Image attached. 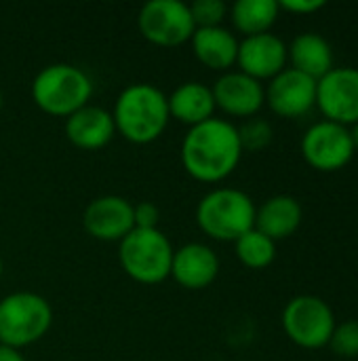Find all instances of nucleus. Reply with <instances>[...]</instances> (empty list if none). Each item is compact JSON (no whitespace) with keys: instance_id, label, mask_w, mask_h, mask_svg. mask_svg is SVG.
<instances>
[{"instance_id":"f257e3e1","label":"nucleus","mask_w":358,"mask_h":361,"mask_svg":"<svg viewBox=\"0 0 358 361\" xmlns=\"http://www.w3.org/2000/svg\"><path fill=\"white\" fill-rule=\"evenodd\" d=\"M181 165L198 182H224L241 163L243 146L238 129L224 118H209L190 127L181 142Z\"/></svg>"},{"instance_id":"f03ea898","label":"nucleus","mask_w":358,"mask_h":361,"mask_svg":"<svg viewBox=\"0 0 358 361\" xmlns=\"http://www.w3.org/2000/svg\"><path fill=\"white\" fill-rule=\"evenodd\" d=\"M116 131L133 144H150L162 135L169 125L167 95L148 82H135L120 91L114 112Z\"/></svg>"},{"instance_id":"7ed1b4c3","label":"nucleus","mask_w":358,"mask_h":361,"mask_svg":"<svg viewBox=\"0 0 358 361\" xmlns=\"http://www.w3.org/2000/svg\"><path fill=\"white\" fill-rule=\"evenodd\" d=\"M93 82L80 68L72 63H51L42 68L32 80L34 104L51 114L68 118L76 110L89 106Z\"/></svg>"},{"instance_id":"20e7f679","label":"nucleus","mask_w":358,"mask_h":361,"mask_svg":"<svg viewBox=\"0 0 358 361\" xmlns=\"http://www.w3.org/2000/svg\"><path fill=\"white\" fill-rule=\"evenodd\" d=\"M255 203L238 188H215L196 207L198 228L215 241H236L255 226Z\"/></svg>"},{"instance_id":"39448f33","label":"nucleus","mask_w":358,"mask_h":361,"mask_svg":"<svg viewBox=\"0 0 358 361\" xmlns=\"http://www.w3.org/2000/svg\"><path fill=\"white\" fill-rule=\"evenodd\" d=\"M173 254L175 250L162 231L133 228L120 241L118 260L133 281L154 286L171 275Z\"/></svg>"},{"instance_id":"423d86ee","label":"nucleus","mask_w":358,"mask_h":361,"mask_svg":"<svg viewBox=\"0 0 358 361\" xmlns=\"http://www.w3.org/2000/svg\"><path fill=\"white\" fill-rule=\"evenodd\" d=\"M53 324L51 305L34 292H15L0 300V345L23 349L38 343Z\"/></svg>"},{"instance_id":"0eeeda50","label":"nucleus","mask_w":358,"mask_h":361,"mask_svg":"<svg viewBox=\"0 0 358 361\" xmlns=\"http://www.w3.org/2000/svg\"><path fill=\"white\" fill-rule=\"evenodd\" d=\"M281 324L287 338L293 345L308 351L327 347L338 326L331 307L323 298L312 294H302L291 298L283 309Z\"/></svg>"},{"instance_id":"6e6552de","label":"nucleus","mask_w":358,"mask_h":361,"mask_svg":"<svg viewBox=\"0 0 358 361\" xmlns=\"http://www.w3.org/2000/svg\"><path fill=\"white\" fill-rule=\"evenodd\" d=\"M357 150L352 144L350 127L331 123V121H319L312 127L306 129L302 137V157L304 161L323 173L340 171L344 169L352 159Z\"/></svg>"},{"instance_id":"1a4fd4ad","label":"nucleus","mask_w":358,"mask_h":361,"mask_svg":"<svg viewBox=\"0 0 358 361\" xmlns=\"http://www.w3.org/2000/svg\"><path fill=\"white\" fill-rule=\"evenodd\" d=\"M139 32L158 47H179L188 42L196 30L190 6L181 0H150L137 17Z\"/></svg>"},{"instance_id":"9d476101","label":"nucleus","mask_w":358,"mask_h":361,"mask_svg":"<svg viewBox=\"0 0 358 361\" xmlns=\"http://www.w3.org/2000/svg\"><path fill=\"white\" fill-rule=\"evenodd\" d=\"M317 108L325 121L352 127L358 123V68L342 66L317 80Z\"/></svg>"},{"instance_id":"9b49d317","label":"nucleus","mask_w":358,"mask_h":361,"mask_svg":"<svg viewBox=\"0 0 358 361\" xmlns=\"http://www.w3.org/2000/svg\"><path fill=\"white\" fill-rule=\"evenodd\" d=\"M268 108L281 118H302L317 106V80L285 68L264 89Z\"/></svg>"},{"instance_id":"f8f14e48","label":"nucleus","mask_w":358,"mask_h":361,"mask_svg":"<svg viewBox=\"0 0 358 361\" xmlns=\"http://www.w3.org/2000/svg\"><path fill=\"white\" fill-rule=\"evenodd\" d=\"M289 61L287 44L272 32L247 36L238 42V72L255 78V80H272L279 76Z\"/></svg>"},{"instance_id":"ddd939ff","label":"nucleus","mask_w":358,"mask_h":361,"mask_svg":"<svg viewBox=\"0 0 358 361\" xmlns=\"http://www.w3.org/2000/svg\"><path fill=\"white\" fill-rule=\"evenodd\" d=\"M211 91L215 108L236 118H253L266 104L264 85L243 72H224Z\"/></svg>"},{"instance_id":"4468645a","label":"nucleus","mask_w":358,"mask_h":361,"mask_svg":"<svg viewBox=\"0 0 358 361\" xmlns=\"http://www.w3.org/2000/svg\"><path fill=\"white\" fill-rule=\"evenodd\" d=\"M84 231L97 241H122L133 228V205L116 195L91 201L82 216Z\"/></svg>"},{"instance_id":"2eb2a0df","label":"nucleus","mask_w":358,"mask_h":361,"mask_svg":"<svg viewBox=\"0 0 358 361\" xmlns=\"http://www.w3.org/2000/svg\"><path fill=\"white\" fill-rule=\"evenodd\" d=\"M219 273L217 254L205 243H188L175 250L171 262L173 279L186 290H205L209 288Z\"/></svg>"},{"instance_id":"dca6fc26","label":"nucleus","mask_w":358,"mask_h":361,"mask_svg":"<svg viewBox=\"0 0 358 361\" xmlns=\"http://www.w3.org/2000/svg\"><path fill=\"white\" fill-rule=\"evenodd\" d=\"M116 125L112 112L99 106H84L65 118V135L80 150H99L112 142Z\"/></svg>"},{"instance_id":"f3484780","label":"nucleus","mask_w":358,"mask_h":361,"mask_svg":"<svg viewBox=\"0 0 358 361\" xmlns=\"http://www.w3.org/2000/svg\"><path fill=\"white\" fill-rule=\"evenodd\" d=\"M304 212L302 205L295 197L291 195H276L270 197L268 201H264L257 209H255V226L260 233H264L268 239L283 241L287 237H291L300 224H302Z\"/></svg>"},{"instance_id":"a211bd4d","label":"nucleus","mask_w":358,"mask_h":361,"mask_svg":"<svg viewBox=\"0 0 358 361\" xmlns=\"http://www.w3.org/2000/svg\"><path fill=\"white\" fill-rule=\"evenodd\" d=\"M192 51L196 59L219 72H230L238 57V38L224 25L217 27H196L192 38Z\"/></svg>"},{"instance_id":"6ab92c4d","label":"nucleus","mask_w":358,"mask_h":361,"mask_svg":"<svg viewBox=\"0 0 358 361\" xmlns=\"http://www.w3.org/2000/svg\"><path fill=\"white\" fill-rule=\"evenodd\" d=\"M167 104H169V116L188 127H196L213 118L215 112V99L211 87L198 80L181 82L167 97Z\"/></svg>"},{"instance_id":"aec40b11","label":"nucleus","mask_w":358,"mask_h":361,"mask_svg":"<svg viewBox=\"0 0 358 361\" xmlns=\"http://www.w3.org/2000/svg\"><path fill=\"white\" fill-rule=\"evenodd\" d=\"M289 53V61L291 68L314 78L321 80L327 72H331L333 66V49L329 44V40L317 32H304L298 34L291 44L287 47Z\"/></svg>"},{"instance_id":"412c9836","label":"nucleus","mask_w":358,"mask_h":361,"mask_svg":"<svg viewBox=\"0 0 358 361\" xmlns=\"http://www.w3.org/2000/svg\"><path fill=\"white\" fill-rule=\"evenodd\" d=\"M279 13L281 8L276 0H236L230 6L232 25L245 38L270 32L279 19Z\"/></svg>"},{"instance_id":"4be33fe9","label":"nucleus","mask_w":358,"mask_h":361,"mask_svg":"<svg viewBox=\"0 0 358 361\" xmlns=\"http://www.w3.org/2000/svg\"><path fill=\"white\" fill-rule=\"evenodd\" d=\"M234 252H236V258L247 269L262 271L274 262L276 243L272 239H268L264 233H260L257 228H251L249 233H245L243 237H238L234 241Z\"/></svg>"},{"instance_id":"5701e85b","label":"nucleus","mask_w":358,"mask_h":361,"mask_svg":"<svg viewBox=\"0 0 358 361\" xmlns=\"http://www.w3.org/2000/svg\"><path fill=\"white\" fill-rule=\"evenodd\" d=\"M238 129V140H241V146H243V152L249 150V152H260L264 148L270 146L272 137H274V131H272V125L264 118H247Z\"/></svg>"},{"instance_id":"b1692460","label":"nucleus","mask_w":358,"mask_h":361,"mask_svg":"<svg viewBox=\"0 0 358 361\" xmlns=\"http://www.w3.org/2000/svg\"><path fill=\"white\" fill-rule=\"evenodd\" d=\"M329 347L333 349L335 355L340 357H346V360H352L358 357V322L357 319H350V322H344V324H338L333 334H331V341H329Z\"/></svg>"},{"instance_id":"393cba45","label":"nucleus","mask_w":358,"mask_h":361,"mask_svg":"<svg viewBox=\"0 0 358 361\" xmlns=\"http://www.w3.org/2000/svg\"><path fill=\"white\" fill-rule=\"evenodd\" d=\"M188 6L196 27H217L228 13V6L222 0H196Z\"/></svg>"},{"instance_id":"a878e982","label":"nucleus","mask_w":358,"mask_h":361,"mask_svg":"<svg viewBox=\"0 0 358 361\" xmlns=\"http://www.w3.org/2000/svg\"><path fill=\"white\" fill-rule=\"evenodd\" d=\"M158 207L143 201V203H137L133 205V220H135V228H156L158 224Z\"/></svg>"},{"instance_id":"bb28decb","label":"nucleus","mask_w":358,"mask_h":361,"mask_svg":"<svg viewBox=\"0 0 358 361\" xmlns=\"http://www.w3.org/2000/svg\"><path fill=\"white\" fill-rule=\"evenodd\" d=\"M279 8L293 15H310L325 8V0H281Z\"/></svg>"},{"instance_id":"cd10ccee","label":"nucleus","mask_w":358,"mask_h":361,"mask_svg":"<svg viewBox=\"0 0 358 361\" xmlns=\"http://www.w3.org/2000/svg\"><path fill=\"white\" fill-rule=\"evenodd\" d=\"M0 361H25V357L21 355L19 349H13V347H4L0 345Z\"/></svg>"},{"instance_id":"c85d7f7f","label":"nucleus","mask_w":358,"mask_h":361,"mask_svg":"<svg viewBox=\"0 0 358 361\" xmlns=\"http://www.w3.org/2000/svg\"><path fill=\"white\" fill-rule=\"evenodd\" d=\"M350 135H352V144H354V150L358 152V123L350 127Z\"/></svg>"},{"instance_id":"c756f323","label":"nucleus","mask_w":358,"mask_h":361,"mask_svg":"<svg viewBox=\"0 0 358 361\" xmlns=\"http://www.w3.org/2000/svg\"><path fill=\"white\" fill-rule=\"evenodd\" d=\"M0 277H2V258H0Z\"/></svg>"},{"instance_id":"7c9ffc66","label":"nucleus","mask_w":358,"mask_h":361,"mask_svg":"<svg viewBox=\"0 0 358 361\" xmlns=\"http://www.w3.org/2000/svg\"><path fill=\"white\" fill-rule=\"evenodd\" d=\"M0 110H2V91H0Z\"/></svg>"}]
</instances>
